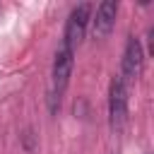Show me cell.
Instances as JSON below:
<instances>
[{
  "label": "cell",
  "instance_id": "1",
  "mask_svg": "<svg viewBox=\"0 0 154 154\" xmlns=\"http://www.w3.org/2000/svg\"><path fill=\"white\" fill-rule=\"evenodd\" d=\"M72 67H75V51L70 46H63L55 51L53 58V70H51V89H48V111L55 116L63 101V94L70 84L72 77Z\"/></svg>",
  "mask_w": 154,
  "mask_h": 154
},
{
  "label": "cell",
  "instance_id": "6",
  "mask_svg": "<svg viewBox=\"0 0 154 154\" xmlns=\"http://www.w3.org/2000/svg\"><path fill=\"white\" fill-rule=\"evenodd\" d=\"M24 149H26V152L34 149V132H31L29 128H26V132H24Z\"/></svg>",
  "mask_w": 154,
  "mask_h": 154
},
{
  "label": "cell",
  "instance_id": "5",
  "mask_svg": "<svg viewBox=\"0 0 154 154\" xmlns=\"http://www.w3.org/2000/svg\"><path fill=\"white\" fill-rule=\"evenodd\" d=\"M118 10H120L118 0H103V2L96 7L94 17L89 19V22H91V36H94V38H106V36L113 31Z\"/></svg>",
  "mask_w": 154,
  "mask_h": 154
},
{
  "label": "cell",
  "instance_id": "2",
  "mask_svg": "<svg viewBox=\"0 0 154 154\" xmlns=\"http://www.w3.org/2000/svg\"><path fill=\"white\" fill-rule=\"evenodd\" d=\"M144 67V51H142V41L137 36H128L125 48H123V63H120V82L125 87L135 84L142 75Z\"/></svg>",
  "mask_w": 154,
  "mask_h": 154
},
{
  "label": "cell",
  "instance_id": "3",
  "mask_svg": "<svg viewBox=\"0 0 154 154\" xmlns=\"http://www.w3.org/2000/svg\"><path fill=\"white\" fill-rule=\"evenodd\" d=\"M91 5L89 2H79L70 10L67 14V22H65V31H63V46H70L72 51L82 43L84 38V31H87V24L91 19Z\"/></svg>",
  "mask_w": 154,
  "mask_h": 154
},
{
  "label": "cell",
  "instance_id": "7",
  "mask_svg": "<svg viewBox=\"0 0 154 154\" xmlns=\"http://www.w3.org/2000/svg\"><path fill=\"white\" fill-rule=\"evenodd\" d=\"M149 53H154V26L149 29Z\"/></svg>",
  "mask_w": 154,
  "mask_h": 154
},
{
  "label": "cell",
  "instance_id": "4",
  "mask_svg": "<svg viewBox=\"0 0 154 154\" xmlns=\"http://www.w3.org/2000/svg\"><path fill=\"white\" fill-rule=\"evenodd\" d=\"M128 120V87L120 82V77L111 79L108 87V125L113 132H120Z\"/></svg>",
  "mask_w": 154,
  "mask_h": 154
}]
</instances>
